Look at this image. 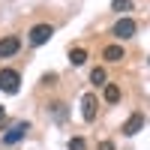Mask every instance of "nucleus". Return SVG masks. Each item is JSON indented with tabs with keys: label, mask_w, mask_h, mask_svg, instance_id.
<instances>
[{
	"label": "nucleus",
	"mask_w": 150,
	"mask_h": 150,
	"mask_svg": "<svg viewBox=\"0 0 150 150\" xmlns=\"http://www.w3.org/2000/svg\"><path fill=\"white\" fill-rule=\"evenodd\" d=\"M102 57H105V63H120L126 54H123V48H120V45H105Z\"/></svg>",
	"instance_id": "obj_8"
},
{
	"label": "nucleus",
	"mask_w": 150,
	"mask_h": 150,
	"mask_svg": "<svg viewBox=\"0 0 150 150\" xmlns=\"http://www.w3.org/2000/svg\"><path fill=\"white\" fill-rule=\"evenodd\" d=\"M54 81H57V75H54V72H48V75H42V84H54Z\"/></svg>",
	"instance_id": "obj_15"
},
{
	"label": "nucleus",
	"mask_w": 150,
	"mask_h": 150,
	"mask_svg": "<svg viewBox=\"0 0 150 150\" xmlns=\"http://www.w3.org/2000/svg\"><path fill=\"white\" fill-rule=\"evenodd\" d=\"M51 114L57 120H66V108H60V102H51Z\"/></svg>",
	"instance_id": "obj_13"
},
{
	"label": "nucleus",
	"mask_w": 150,
	"mask_h": 150,
	"mask_svg": "<svg viewBox=\"0 0 150 150\" xmlns=\"http://www.w3.org/2000/svg\"><path fill=\"white\" fill-rule=\"evenodd\" d=\"M90 84H93V87H105V84H108L105 66H93V69H90Z\"/></svg>",
	"instance_id": "obj_9"
},
{
	"label": "nucleus",
	"mask_w": 150,
	"mask_h": 150,
	"mask_svg": "<svg viewBox=\"0 0 150 150\" xmlns=\"http://www.w3.org/2000/svg\"><path fill=\"white\" fill-rule=\"evenodd\" d=\"M96 108H99V99H96L93 93H84V96H81V117H84L87 123L96 120Z\"/></svg>",
	"instance_id": "obj_4"
},
{
	"label": "nucleus",
	"mask_w": 150,
	"mask_h": 150,
	"mask_svg": "<svg viewBox=\"0 0 150 150\" xmlns=\"http://www.w3.org/2000/svg\"><path fill=\"white\" fill-rule=\"evenodd\" d=\"M69 63L72 66H84L87 63V48H69Z\"/></svg>",
	"instance_id": "obj_10"
},
{
	"label": "nucleus",
	"mask_w": 150,
	"mask_h": 150,
	"mask_svg": "<svg viewBox=\"0 0 150 150\" xmlns=\"http://www.w3.org/2000/svg\"><path fill=\"white\" fill-rule=\"evenodd\" d=\"M141 126H144V114H141V111H132V117H129L126 123H123V135L129 138V135L141 132Z\"/></svg>",
	"instance_id": "obj_7"
},
{
	"label": "nucleus",
	"mask_w": 150,
	"mask_h": 150,
	"mask_svg": "<svg viewBox=\"0 0 150 150\" xmlns=\"http://www.w3.org/2000/svg\"><path fill=\"white\" fill-rule=\"evenodd\" d=\"M27 129H30V123H15L9 132H3V138H0V141H3L6 147H12V144H18L24 135H27Z\"/></svg>",
	"instance_id": "obj_5"
},
{
	"label": "nucleus",
	"mask_w": 150,
	"mask_h": 150,
	"mask_svg": "<svg viewBox=\"0 0 150 150\" xmlns=\"http://www.w3.org/2000/svg\"><path fill=\"white\" fill-rule=\"evenodd\" d=\"M102 90H105V102H111V105L120 102V87H117V84H111V81H108Z\"/></svg>",
	"instance_id": "obj_12"
},
{
	"label": "nucleus",
	"mask_w": 150,
	"mask_h": 150,
	"mask_svg": "<svg viewBox=\"0 0 150 150\" xmlns=\"http://www.w3.org/2000/svg\"><path fill=\"white\" fill-rule=\"evenodd\" d=\"M51 36H54V24L42 21V24H33V27H30V36H27V39H30L33 48H39V45H45L48 39H51Z\"/></svg>",
	"instance_id": "obj_1"
},
{
	"label": "nucleus",
	"mask_w": 150,
	"mask_h": 150,
	"mask_svg": "<svg viewBox=\"0 0 150 150\" xmlns=\"http://www.w3.org/2000/svg\"><path fill=\"white\" fill-rule=\"evenodd\" d=\"M135 30H138V24H135L129 15H126V18H120L114 27H111V33H114L117 39H132V36H135Z\"/></svg>",
	"instance_id": "obj_3"
},
{
	"label": "nucleus",
	"mask_w": 150,
	"mask_h": 150,
	"mask_svg": "<svg viewBox=\"0 0 150 150\" xmlns=\"http://www.w3.org/2000/svg\"><path fill=\"white\" fill-rule=\"evenodd\" d=\"M99 150H114V141H102V144H99Z\"/></svg>",
	"instance_id": "obj_16"
},
{
	"label": "nucleus",
	"mask_w": 150,
	"mask_h": 150,
	"mask_svg": "<svg viewBox=\"0 0 150 150\" xmlns=\"http://www.w3.org/2000/svg\"><path fill=\"white\" fill-rule=\"evenodd\" d=\"M84 147H87L84 138H69V150H84Z\"/></svg>",
	"instance_id": "obj_14"
},
{
	"label": "nucleus",
	"mask_w": 150,
	"mask_h": 150,
	"mask_svg": "<svg viewBox=\"0 0 150 150\" xmlns=\"http://www.w3.org/2000/svg\"><path fill=\"white\" fill-rule=\"evenodd\" d=\"M18 87H21V75H18V69H9V66H6L3 72H0V90L9 93V96H15Z\"/></svg>",
	"instance_id": "obj_2"
},
{
	"label": "nucleus",
	"mask_w": 150,
	"mask_h": 150,
	"mask_svg": "<svg viewBox=\"0 0 150 150\" xmlns=\"http://www.w3.org/2000/svg\"><path fill=\"white\" fill-rule=\"evenodd\" d=\"M111 9H114L117 15L126 18V12H129V9H135V3H132V0H111Z\"/></svg>",
	"instance_id": "obj_11"
},
{
	"label": "nucleus",
	"mask_w": 150,
	"mask_h": 150,
	"mask_svg": "<svg viewBox=\"0 0 150 150\" xmlns=\"http://www.w3.org/2000/svg\"><path fill=\"white\" fill-rule=\"evenodd\" d=\"M18 48H21V39H18V36H3V39H0V60L15 57Z\"/></svg>",
	"instance_id": "obj_6"
},
{
	"label": "nucleus",
	"mask_w": 150,
	"mask_h": 150,
	"mask_svg": "<svg viewBox=\"0 0 150 150\" xmlns=\"http://www.w3.org/2000/svg\"><path fill=\"white\" fill-rule=\"evenodd\" d=\"M3 120H6V108L0 105V126H3Z\"/></svg>",
	"instance_id": "obj_17"
}]
</instances>
